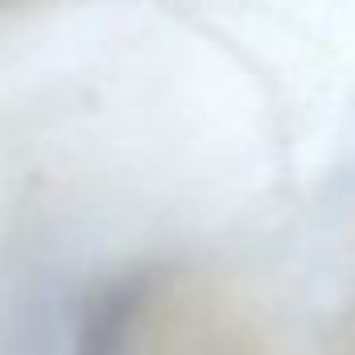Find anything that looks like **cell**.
Here are the masks:
<instances>
[{"label": "cell", "instance_id": "1", "mask_svg": "<svg viewBox=\"0 0 355 355\" xmlns=\"http://www.w3.org/2000/svg\"><path fill=\"white\" fill-rule=\"evenodd\" d=\"M141 302H145V285L137 277H124V281L99 289L87 310V318H83L79 355H120L124 352V335L137 322Z\"/></svg>", "mask_w": 355, "mask_h": 355}]
</instances>
